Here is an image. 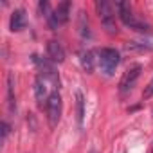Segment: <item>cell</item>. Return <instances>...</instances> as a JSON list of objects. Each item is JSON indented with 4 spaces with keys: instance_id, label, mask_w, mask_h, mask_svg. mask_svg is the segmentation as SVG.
Here are the masks:
<instances>
[{
    "instance_id": "1",
    "label": "cell",
    "mask_w": 153,
    "mask_h": 153,
    "mask_svg": "<svg viewBox=\"0 0 153 153\" xmlns=\"http://www.w3.org/2000/svg\"><path fill=\"white\" fill-rule=\"evenodd\" d=\"M115 9H117V15H119L121 22H123L124 25H128L130 29L139 31V33H151V27H149L146 22L135 18V15L131 13L130 2H115Z\"/></svg>"
},
{
    "instance_id": "2",
    "label": "cell",
    "mask_w": 153,
    "mask_h": 153,
    "mask_svg": "<svg viewBox=\"0 0 153 153\" xmlns=\"http://www.w3.org/2000/svg\"><path fill=\"white\" fill-rule=\"evenodd\" d=\"M96 7H97V13H99V16H101V22H103V25L106 27V31L108 33H115L117 29H115V24H114V20H115V4H112V2H106V0H99V2L96 4Z\"/></svg>"
},
{
    "instance_id": "3",
    "label": "cell",
    "mask_w": 153,
    "mask_h": 153,
    "mask_svg": "<svg viewBox=\"0 0 153 153\" xmlns=\"http://www.w3.org/2000/svg\"><path fill=\"white\" fill-rule=\"evenodd\" d=\"M119 61H121V56H119V52L115 49H110V47L108 49H101V52H99V65H101V70L106 76H112L115 72Z\"/></svg>"
},
{
    "instance_id": "4",
    "label": "cell",
    "mask_w": 153,
    "mask_h": 153,
    "mask_svg": "<svg viewBox=\"0 0 153 153\" xmlns=\"http://www.w3.org/2000/svg\"><path fill=\"white\" fill-rule=\"evenodd\" d=\"M45 110H47V119H49V124L51 128H54L58 123H59V117H61V97L58 92H52L45 103Z\"/></svg>"
},
{
    "instance_id": "5",
    "label": "cell",
    "mask_w": 153,
    "mask_h": 153,
    "mask_svg": "<svg viewBox=\"0 0 153 153\" xmlns=\"http://www.w3.org/2000/svg\"><path fill=\"white\" fill-rule=\"evenodd\" d=\"M140 70H142L140 65H133V67H130L123 74V78L119 81V92H121V96H126L128 92L133 90V87H135V83L139 79V76H140Z\"/></svg>"
},
{
    "instance_id": "6",
    "label": "cell",
    "mask_w": 153,
    "mask_h": 153,
    "mask_svg": "<svg viewBox=\"0 0 153 153\" xmlns=\"http://www.w3.org/2000/svg\"><path fill=\"white\" fill-rule=\"evenodd\" d=\"M68 18H70V2H61V4L52 11V15H51L47 20H49V24H51L52 29H58L59 25L67 24Z\"/></svg>"
},
{
    "instance_id": "7",
    "label": "cell",
    "mask_w": 153,
    "mask_h": 153,
    "mask_svg": "<svg viewBox=\"0 0 153 153\" xmlns=\"http://www.w3.org/2000/svg\"><path fill=\"white\" fill-rule=\"evenodd\" d=\"M47 56L52 63H63L65 61V49L59 42L56 40H51L47 43Z\"/></svg>"
},
{
    "instance_id": "8",
    "label": "cell",
    "mask_w": 153,
    "mask_h": 153,
    "mask_svg": "<svg viewBox=\"0 0 153 153\" xmlns=\"http://www.w3.org/2000/svg\"><path fill=\"white\" fill-rule=\"evenodd\" d=\"M34 96H36V101L42 105L43 101L47 103L49 96H47V78H43V76L40 74L36 81H34Z\"/></svg>"
},
{
    "instance_id": "9",
    "label": "cell",
    "mask_w": 153,
    "mask_h": 153,
    "mask_svg": "<svg viewBox=\"0 0 153 153\" xmlns=\"http://www.w3.org/2000/svg\"><path fill=\"white\" fill-rule=\"evenodd\" d=\"M25 27V13L24 9H16L13 15H11V20H9V29L13 33H18Z\"/></svg>"
},
{
    "instance_id": "10",
    "label": "cell",
    "mask_w": 153,
    "mask_h": 153,
    "mask_svg": "<svg viewBox=\"0 0 153 153\" xmlns=\"http://www.w3.org/2000/svg\"><path fill=\"white\" fill-rule=\"evenodd\" d=\"M96 56H99V52H96V51H87V52H83V56H81V65H83V68H85L87 72H94L96 63H99V58H96Z\"/></svg>"
},
{
    "instance_id": "11",
    "label": "cell",
    "mask_w": 153,
    "mask_h": 153,
    "mask_svg": "<svg viewBox=\"0 0 153 153\" xmlns=\"http://www.w3.org/2000/svg\"><path fill=\"white\" fill-rule=\"evenodd\" d=\"M7 97H9V108L15 110V83H13V74L7 76Z\"/></svg>"
},
{
    "instance_id": "12",
    "label": "cell",
    "mask_w": 153,
    "mask_h": 153,
    "mask_svg": "<svg viewBox=\"0 0 153 153\" xmlns=\"http://www.w3.org/2000/svg\"><path fill=\"white\" fill-rule=\"evenodd\" d=\"M76 99H78V123L83 124V117H85V101H83V94L78 92L76 94Z\"/></svg>"
},
{
    "instance_id": "13",
    "label": "cell",
    "mask_w": 153,
    "mask_h": 153,
    "mask_svg": "<svg viewBox=\"0 0 153 153\" xmlns=\"http://www.w3.org/2000/svg\"><path fill=\"white\" fill-rule=\"evenodd\" d=\"M151 96H153V79H151V81L148 83V87L144 88V94H142V97H144V99H148V97H151Z\"/></svg>"
},
{
    "instance_id": "14",
    "label": "cell",
    "mask_w": 153,
    "mask_h": 153,
    "mask_svg": "<svg viewBox=\"0 0 153 153\" xmlns=\"http://www.w3.org/2000/svg\"><path fill=\"white\" fill-rule=\"evenodd\" d=\"M9 131H11L9 124H7V123H2V140H6V137L9 135Z\"/></svg>"
},
{
    "instance_id": "15",
    "label": "cell",
    "mask_w": 153,
    "mask_h": 153,
    "mask_svg": "<svg viewBox=\"0 0 153 153\" xmlns=\"http://www.w3.org/2000/svg\"><path fill=\"white\" fill-rule=\"evenodd\" d=\"M92 153H97V151H92Z\"/></svg>"
},
{
    "instance_id": "16",
    "label": "cell",
    "mask_w": 153,
    "mask_h": 153,
    "mask_svg": "<svg viewBox=\"0 0 153 153\" xmlns=\"http://www.w3.org/2000/svg\"><path fill=\"white\" fill-rule=\"evenodd\" d=\"M151 153H153V149H151Z\"/></svg>"
}]
</instances>
